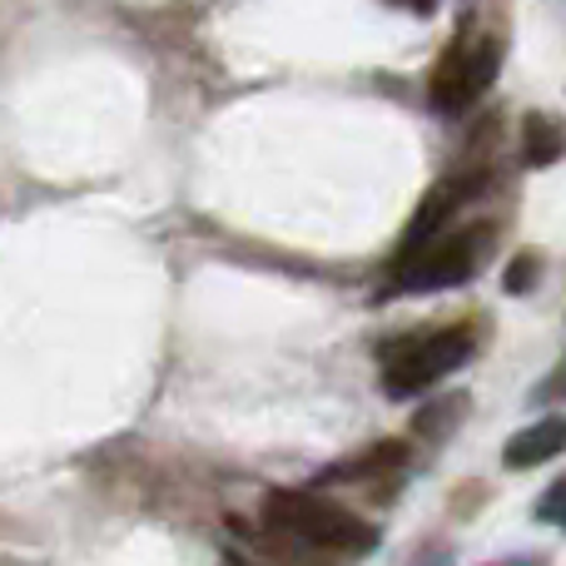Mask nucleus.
I'll return each mask as SVG.
<instances>
[{"mask_svg":"<svg viewBox=\"0 0 566 566\" xmlns=\"http://www.w3.org/2000/svg\"><path fill=\"white\" fill-rule=\"evenodd\" d=\"M264 522L289 537L308 542V547L323 552H373L378 532L368 522H358L353 512H343L338 502L318 497V492H269L264 497Z\"/></svg>","mask_w":566,"mask_h":566,"instance_id":"obj_1","label":"nucleus"},{"mask_svg":"<svg viewBox=\"0 0 566 566\" xmlns=\"http://www.w3.org/2000/svg\"><path fill=\"white\" fill-rule=\"evenodd\" d=\"M502 70V45L492 35H458L448 50H442L438 70H432V85H428V99L438 115H462V109H472L482 95L492 90V80H497Z\"/></svg>","mask_w":566,"mask_h":566,"instance_id":"obj_2","label":"nucleus"},{"mask_svg":"<svg viewBox=\"0 0 566 566\" xmlns=\"http://www.w3.org/2000/svg\"><path fill=\"white\" fill-rule=\"evenodd\" d=\"M472 348H478V338H472V328H462V323L458 328L428 333V338H412V343H402V348H392L382 388H388V398H418V392H428L438 378H448L452 368H462V363L472 358Z\"/></svg>","mask_w":566,"mask_h":566,"instance_id":"obj_3","label":"nucleus"},{"mask_svg":"<svg viewBox=\"0 0 566 566\" xmlns=\"http://www.w3.org/2000/svg\"><path fill=\"white\" fill-rule=\"evenodd\" d=\"M488 244H492L488 229H462V234L432 239L428 249H418L412 259H402L398 264V289H408V293L458 289V283H468L482 269Z\"/></svg>","mask_w":566,"mask_h":566,"instance_id":"obj_4","label":"nucleus"},{"mask_svg":"<svg viewBox=\"0 0 566 566\" xmlns=\"http://www.w3.org/2000/svg\"><path fill=\"white\" fill-rule=\"evenodd\" d=\"M478 185H462V179H442L438 189H432L428 199L418 205V214H412V224H408V234H402V244H398V259L392 264H402V259H412L418 249H428L432 239L442 234V224H448V214L458 209V199H468Z\"/></svg>","mask_w":566,"mask_h":566,"instance_id":"obj_5","label":"nucleus"},{"mask_svg":"<svg viewBox=\"0 0 566 566\" xmlns=\"http://www.w3.org/2000/svg\"><path fill=\"white\" fill-rule=\"evenodd\" d=\"M566 452V418H537L532 428H522L517 438L507 442V452H502V462H507L512 472H527V468H542V462L562 458Z\"/></svg>","mask_w":566,"mask_h":566,"instance_id":"obj_6","label":"nucleus"},{"mask_svg":"<svg viewBox=\"0 0 566 566\" xmlns=\"http://www.w3.org/2000/svg\"><path fill=\"white\" fill-rule=\"evenodd\" d=\"M562 155H566L562 119L537 115V109H532V115L522 119V165H527V169H547V165H557Z\"/></svg>","mask_w":566,"mask_h":566,"instance_id":"obj_7","label":"nucleus"},{"mask_svg":"<svg viewBox=\"0 0 566 566\" xmlns=\"http://www.w3.org/2000/svg\"><path fill=\"white\" fill-rule=\"evenodd\" d=\"M402 442H378V448H368L358 462H338V468L323 472V482H358V478H373V472H388L402 462Z\"/></svg>","mask_w":566,"mask_h":566,"instance_id":"obj_8","label":"nucleus"},{"mask_svg":"<svg viewBox=\"0 0 566 566\" xmlns=\"http://www.w3.org/2000/svg\"><path fill=\"white\" fill-rule=\"evenodd\" d=\"M537 269H542L537 254H517V259H512V269H507V279H502V289H507V293H527L532 279H537Z\"/></svg>","mask_w":566,"mask_h":566,"instance_id":"obj_9","label":"nucleus"},{"mask_svg":"<svg viewBox=\"0 0 566 566\" xmlns=\"http://www.w3.org/2000/svg\"><path fill=\"white\" fill-rule=\"evenodd\" d=\"M537 517L566 532V478H557V482H552V488H547V497L537 502Z\"/></svg>","mask_w":566,"mask_h":566,"instance_id":"obj_10","label":"nucleus"},{"mask_svg":"<svg viewBox=\"0 0 566 566\" xmlns=\"http://www.w3.org/2000/svg\"><path fill=\"white\" fill-rule=\"evenodd\" d=\"M458 408H468V402H462V398H448V402H442V408H432L428 412V418H418V428H428V432H442V428H448V412H458Z\"/></svg>","mask_w":566,"mask_h":566,"instance_id":"obj_11","label":"nucleus"},{"mask_svg":"<svg viewBox=\"0 0 566 566\" xmlns=\"http://www.w3.org/2000/svg\"><path fill=\"white\" fill-rule=\"evenodd\" d=\"M537 398H547V402H557V398H566V358L557 363V368L547 373V382L537 388Z\"/></svg>","mask_w":566,"mask_h":566,"instance_id":"obj_12","label":"nucleus"},{"mask_svg":"<svg viewBox=\"0 0 566 566\" xmlns=\"http://www.w3.org/2000/svg\"><path fill=\"white\" fill-rule=\"evenodd\" d=\"M388 6H402V10H412V15H432L438 0H388Z\"/></svg>","mask_w":566,"mask_h":566,"instance_id":"obj_13","label":"nucleus"},{"mask_svg":"<svg viewBox=\"0 0 566 566\" xmlns=\"http://www.w3.org/2000/svg\"><path fill=\"white\" fill-rule=\"evenodd\" d=\"M224 566H254V562H244V557H234V552H229V557H224Z\"/></svg>","mask_w":566,"mask_h":566,"instance_id":"obj_14","label":"nucleus"},{"mask_svg":"<svg viewBox=\"0 0 566 566\" xmlns=\"http://www.w3.org/2000/svg\"><path fill=\"white\" fill-rule=\"evenodd\" d=\"M497 566H532V562H497Z\"/></svg>","mask_w":566,"mask_h":566,"instance_id":"obj_15","label":"nucleus"}]
</instances>
